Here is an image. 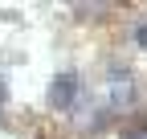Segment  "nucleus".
<instances>
[{
    "label": "nucleus",
    "mask_w": 147,
    "mask_h": 139,
    "mask_svg": "<svg viewBox=\"0 0 147 139\" xmlns=\"http://www.w3.org/2000/svg\"><path fill=\"white\" fill-rule=\"evenodd\" d=\"M131 45L139 49V53H147V16L131 21Z\"/></svg>",
    "instance_id": "20e7f679"
},
{
    "label": "nucleus",
    "mask_w": 147,
    "mask_h": 139,
    "mask_svg": "<svg viewBox=\"0 0 147 139\" xmlns=\"http://www.w3.org/2000/svg\"><path fill=\"white\" fill-rule=\"evenodd\" d=\"M45 102H49V111H57V115L82 111V102H86V78L78 74V70L53 74L49 78V90H45Z\"/></svg>",
    "instance_id": "f03ea898"
},
{
    "label": "nucleus",
    "mask_w": 147,
    "mask_h": 139,
    "mask_svg": "<svg viewBox=\"0 0 147 139\" xmlns=\"http://www.w3.org/2000/svg\"><path fill=\"white\" fill-rule=\"evenodd\" d=\"M8 102V86H4V78H0V107Z\"/></svg>",
    "instance_id": "39448f33"
},
{
    "label": "nucleus",
    "mask_w": 147,
    "mask_h": 139,
    "mask_svg": "<svg viewBox=\"0 0 147 139\" xmlns=\"http://www.w3.org/2000/svg\"><path fill=\"white\" fill-rule=\"evenodd\" d=\"M115 139H147V111H131V115H123L119 119V127H115Z\"/></svg>",
    "instance_id": "7ed1b4c3"
},
{
    "label": "nucleus",
    "mask_w": 147,
    "mask_h": 139,
    "mask_svg": "<svg viewBox=\"0 0 147 139\" xmlns=\"http://www.w3.org/2000/svg\"><path fill=\"white\" fill-rule=\"evenodd\" d=\"M139 98H143V82L139 74L127 61H110L106 65V102L110 111H139Z\"/></svg>",
    "instance_id": "f257e3e1"
}]
</instances>
